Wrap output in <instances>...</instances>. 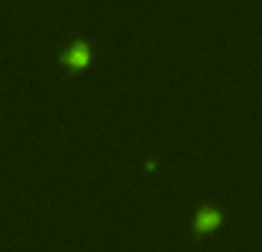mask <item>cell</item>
<instances>
[{"instance_id": "cell-1", "label": "cell", "mask_w": 262, "mask_h": 252, "mask_svg": "<svg viewBox=\"0 0 262 252\" xmlns=\"http://www.w3.org/2000/svg\"><path fill=\"white\" fill-rule=\"evenodd\" d=\"M60 60H62V64L69 71H81V69H85L90 64L92 51L88 46V41H76V44H72V48H67L60 55Z\"/></svg>"}, {"instance_id": "cell-2", "label": "cell", "mask_w": 262, "mask_h": 252, "mask_svg": "<svg viewBox=\"0 0 262 252\" xmlns=\"http://www.w3.org/2000/svg\"><path fill=\"white\" fill-rule=\"evenodd\" d=\"M219 225H221V213L216 209H200L195 216V232L198 234H207V232L216 230Z\"/></svg>"}]
</instances>
